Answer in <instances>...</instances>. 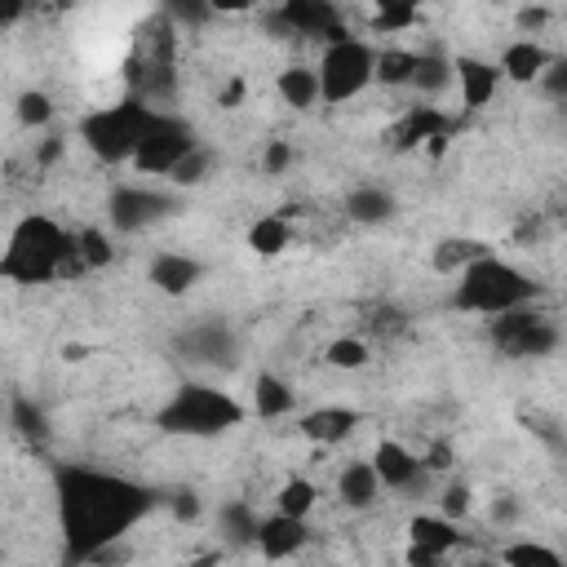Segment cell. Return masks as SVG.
<instances>
[{
	"mask_svg": "<svg viewBox=\"0 0 567 567\" xmlns=\"http://www.w3.org/2000/svg\"><path fill=\"white\" fill-rule=\"evenodd\" d=\"M288 164H292V142H284V137L266 142V151H261V168H266L270 177H279V173H288Z\"/></svg>",
	"mask_w": 567,
	"mask_h": 567,
	"instance_id": "42",
	"label": "cell"
},
{
	"mask_svg": "<svg viewBox=\"0 0 567 567\" xmlns=\"http://www.w3.org/2000/svg\"><path fill=\"white\" fill-rule=\"evenodd\" d=\"M496 563L501 567H567L563 554L545 540H509V545H501Z\"/></svg>",
	"mask_w": 567,
	"mask_h": 567,
	"instance_id": "28",
	"label": "cell"
},
{
	"mask_svg": "<svg viewBox=\"0 0 567 567\" xmlns=\"http://www.w3.org/2000/svg\"><path fill=\"white\" fill-rule=\"evenodd\" d=\"M372 62H377V49L359 35H337L323 44L319 53V66H315V80H319V102L328 106H341L350 97H359L368 84H372Z\"/></svg>",
	"mask_w": 567,
	"mask_h": 567,
	"instance_id": "6",
	"label": "cell"
},
{
	"mask_svg": "<svg viewBox=\"0 0 567 567\" xmlns=\"http://www.w3.org/2000/svg\"><path fill=\"white\" fill-rule=\"evenodd\" d=\"M416 22H421V9L408 4V0H385V4L372 9V31L377 35H394V31H408Z\"/></svg>",
	"mask_w": 567,
	"mask_h": 567,
	"instance_id": "33",
	"label": "cell"
},
{
	"mask_svg": "<svg viewBox=\"0 0 567 567\" xmlns=\"http://www.w3.org/2000/svg\"><path fill=\"white\" fill-rule=\"evenodd\" d=\"M168 505H173V514H177L182 523H195V518H199V509H204V505H199V496H195L190 487H177Z\"/></svg>",
	"mask_w": 567,
	"mask_h": 567,
	"instance_id": "43",
	"label": "cell"
},
{
	"mask_svg": "<svg viewBox=\"0 0 567 567\" xmlns=\"http://www.w3.org/2000/svg\"><path fill=\"white\" fill-rule=\"evenodd\" d=\"M346 213H350V221H359V226H385V221L399 213V199H394L385 186H354V190L346 195Z\"/></svg>",
	"mask_w": 567,
	"mask_h": 567,
	"instance_id": "22",
	"label": "cell"
},
{
	"mask_svg": "<svg viewBox=\"0 0 567 567\" xmlns=\"http://www.w3.org/2000/svg\"><path fill=\"white\" fill-rule=\"evenodd\" d=\"M368 332H377V337H394V332H403L408 328V315L394 306V301H381V306H372L368 310Z\"/></svg>",
	"mask_w": 567,
	"mask_h": 567,
	"instance_id": "38",
	"label": "cell"
},
{
	"mask_svg": "<svg viewBox=\"0 0 567 567\" xmlns=\"http://www.w3.org/2000/svg\"><path fill=\"white\" fill-rule=\"evenodd\" d=\"M452 461H456V456H452V443H447V439H430L425 452H421V470H425V474H447Z\"/></svg>",
	"mask_w": 567,
	"mask_h": 567,
	"instance_id": "40",
	"label": "cell"
},
{
	"mask_svg": "<svg viewBox=\"0 0 567 567\" xmlns=\"http://www.w3.org/2000/svg\"><path fill=\"white\" fill-rule=\"evenodd\" d=\"M244 421H248V408L208 381H182L155 412V425L177 439H217Z\"/></svg>",
	"mask_w": 567,
	"mask_h": 567,
	"instance_id": "4",
	"label": "cell"
},
{
	"mask_svg": "<svg viewBox=\"0 0 567 567\" xmlns=\"http://www.w3.org/2000/svg\"><path fill=\"white\" fill-rule=\"evenodd\" d=\"M128 80H133V97H142L146 106H155L173 93V22H168V13H155L151 27L137 31L133 58H128Z\"/></svg>",
	"mask_w": 567,
	"mask_h": 567,
	"instance_id": "7",
	"label": "cell"
},
{
	"mask_svg": "<svg viewBox=\"0 0 567 567\" xmlns=\"http://www.w3.org/2000/svg\"><path fill=\"white\" fill-rule=\"evenodd\" d=\"M177 346L186 350L190 363H208V368H235V359H239V337H235V328L221 315L190 323L177 337Z\"/></svg>",
	"mask_w": 567,
	"mask_h": 567,
	"instance_id": "11",
	"label": "cell"
},
{
	"mask_svg": "<svg viewBox=\"0 0 567 567\" xmlns=\"http://www.w3.org/2000/svg\"><path fill=\"white\" fill-rule=\"evenodd\" d=\"M518 514H523V509H518V496H509V492L492 496V523H496V527H509Z\"/></svg>",
	"mask_w": 567,
	"mask_h": 567,
	"instance_id": "44",
	"label": "cell"
},
{
	"mask_svg": "<svg viewBox=\"0 0 567 567\" xmlns=\"http://www.w3.org/2000/svg\"><path fill=\"white\" fill-rule=\"evenodd\" d=\"M487 341L505 359H545L563 346V328H558L554 315H545L536 306H523V310L496 315L487 323Z\"/></svg>",
	"mask_w": 567,
	"mask_h": 567,
	"instance_id": "8",
	"label": "cell"
},
{
	"mask_svg": "<svg viewBox=\"0 0 567 567\" xmlns=\"http://www.w3.org/2000/svg\"><path fill=\"white\" fill-rule=\"evenodd\" d=\"M155 106H146L142 97H120L111 106H97L80 120V142L102 159V164H133V151L151 124Z\"/></svg>",
	"mask_w": 567,
	"mask_h": 567,
	"instance_id": "5",
	"label": "cell"
},
{
	"mask_svg": "<svg viewBox=\"0 0 567 567\" xmlns=\"http://www.w3.org/2000/svg\"><path fill=\"white\" fill-rule=\"evenodd\" d=\"M13 115L22 128H44L53 120V97L44 89H22L18 102H13Z\"/></svg>",
	"mask_w": 567,
	"mask_h": 567,
	"instance_id": "35",
	"label": "cell"
},
{
	"mask_svg": "<svg viewBox=\"0 0 567 567\" xmlns=\"http://www.w3.org/2000/svg\"><path fill=\"white\" fill-rule=\"evenodd\" d=\"M408 567H443V558H434V554H425V549L408 545Z\"/></svg>",
	"mask_w": 567,
	"mask_h": 567,
	"instance_id": "46",
	"label": "cell"
},
{
	"mask_svg": "<svg viewBox=\"0 0 567 567\" xmlns=\"http://www.w3.org/2000/svg\"><path fill=\"white\" fill-rule=\"evenodd\" d=\"M461 540H465L461 527H456L452 518H443V514H416V518L408 523V545H416V549H425V554H434V558H447Z\"/></svg>",
	"mask_w": 567,
	"mask_h": 567,
	"instance_id": "21",
	"label": "cell"
},
{
	"mask_svg": "<svg viewBox=\"0 0 567 567\" xmlns=\"http://www.w3.org/2000/svg\"><path fill=\"white\" fill-rule=\"evenodd\" d=\"M452 84V62L443 53H416V71H412V89L421 97H434Z\"/></svg>",
	"mask_w": 567,
	"mask_h": 567,
	"instance_id": "31",
	"label": "cell"
},
{
	"mask_svg": "<svg viewBox=\"0 0 567 567\" xmlns=\"http://www.w3.org/2000/svg\"><path fill=\"white\" fill-rule=\"evenodd\" d=\"M257 523L261 518L252 514L248 501H221L217 505V532H221V545H230V549H248L257 536Z\"/></svg>",
	"mask_w": 567,
	"mask_h": 567,
	"instance_id": "25",
	"label": "cell"
},
{
	"mask_svg": "<svg viewBox=\"0 0 567 567\" xmlns=\"http://www.w3.org/2000/svg\"><path fill=\"white\" fill-rule=\"evenodd\" d=\"M483 252H492L483 239H465V235H452V239H439L434 248H430V266L439 270V275H461L470 261H478Z\"/></svg>",
	"mask_w": 567,
	"mask_h": 567,
	"instance_id": "26",
	"label": "cell"
},
{
	"mask_svg": "<svg viewBox=\"0 0 567 567\" xmlns=\"http://www.w3.org/2000/svg\"><path fill=\"white\" fill-rule=\"evenodd\" d=\"M337 496H341V505H350V509H372L377 496H381V483H377L372 465H368V461H350V465L337 474Z\"/></svg>",
	"mask_w": 567,
	"mask_h": 567,
	"instance_id": "24",
	"label": "cell"
},
{
	"mask_svg": "<svg viewBox=\"0 0 567 567\" xmlns=\"http://www.w3.org/2000/svg\"><path fill=\"white\" fill-rule=\"evenodd\" d=\"M545 18H549V9H545V4H536V9H518V27H523V31H532V35L545 27ZM532 35H527V40H532Z\"/></svg>",
	"mask_w": 567,
	"mask_h": 567,
	"instance_id": "45",
	"label": "cell"
},
{
	"mask_svg": "<svg viewBox=\"0 0 567 567\" xmlns=\"http://www.w3.org/2000/svg\"><path fill=\"white\" fill-rule=\"evenodd\" d=\"M412 71H416V53L412 49H381L377 62H372V80H381L390 89L412 84Z\"/></svg>",
	"mask_w": 567,
	"mask_h": 567,
	"instance_id": "30",
	"label": "cell"
},
{
	"mask_svg": "<svg viewBox=\"0 0 567 567\" xmlns=\"http://www.w3.org/2000/svg\"><path fill=\"white\" fill-rule=\"evenodd\" d=\"M177 213V195H164L155 186H142V182H120L111 186L106 195V221L111 230L120 235H137V230H151L155 221L173 217Z\"/></svg>",
	"mask_w": 567,
	"mask_h": 567,
	"instance_id": "10",
	"label": "cell"
},
{
	"mask_svg": "<svg viewBox=\"0 0 567 567\" xmlns=\"http://www.w3.org/2000/svg\"><path fill=\"white\" fill-rule=\"evenodd\" d=\"M372 474H377V483L381 487H390V492H412L421 478H430L425 470H421V456L412 452V447H403L399 439H381L377 447H372Z\"/></svg>",
	"mask_w": 567,
	"mask_h": 567,
	"instance_id": "13",
	"label": "cell"
},
{
	"mask_svg": "<svg viewBox=\"0 0 567 567\" xmlns=\"http://www.w3.org/2000/svg\"><path fill=\"white\" fill-rule=\"evenodd\" d=\"M53 505L62 532V567H89L102 549L124 545V536L159 505V492L115 470L58 461Z\"/></svg>",
	"mask_w": 567,
	"mask_h": 567,
	"instance_id": "1",
	"label": "cell"
},
{
	"mask_svg": "<svg viewBox=\"0 0 567 567\" xmlns=\"http://www.w3.org/2000/svg\"><path fill=\"white\" fill-rule=\"evenodd\" d=\"M89 275L80 252H75V230L58 226L44 213H27L13 221L4 248H0V279L18 288H40L58 279H80Z\"/></svg>",
	"mask_w": 567,
	"mask_h": 567,
	"instance_id": "2",
	"label": "cell"
},
{
	"mask_svg": "<svg viewBox=\"0 0 567 567\" xmlns=\"http://www.w3.org/2000/svg\"><path fill=\"white\" fill-rule=\"evenodd\" d=\"M9 421H13V430H18L22 439H44V434H49V416H44V408H35L31 399H13Z\"/></svg>",
	"mask_w": 567,
	"mask_h": 567,
	"instance_id": "37",
	"label": "cell"
},
{
	"mask_svg": "<svg viewBox=\"0 0 567 567\" xmlns=\"http://www.w3.org/2000/svg\"><path fill=\"white\" fill-rule=\"evenodd\" d=\"M452 80L461 84V102H465V111H483V106L496 97V89H501V71H496V62L474 58V53L452 58Z\"/></svg>",
	"mask_w": 567,
	"mask_h": 567,
	"instance_id": "17",
	"label": "cell"
},
{
	"mask_svg": "<svg viewBox=\"0 0 567 567\" xmlns=\"http://www.w3.org/2000/svg\"><path fill=\"white\" fill-rule=\"evenodd\" d=\"M22 18V4H0V27H13Z\"/></svg>",
	"mask_w": 567,
	"mask_h": 567,
	"instance_id": "48",
	"label": "cell"
},
{
	"mask_svg": "<svg viewBox=\"0 0 567 567\" xmlns=\"http://www.w3.org/2000/svg\"><path fill=\"white\" fill-rule=\"evenodd\" d=\"M270 22H275L279 31H288V35H323V40L346 35L341 9H337L332 0H284V4L270 13Z\"/></svg>",
	"mask_w": 567,
	"mask_h": 567,
	"instance_id": "12",
	"label": "cell"
},
{
	"mask_svg": "<svg viewBox=\"0 0 567 567\" xmlns=\"http://www.w3.org/2000/svg\"><path fill=\"white\" fill-rule=\"evenodd\" d=\"M323 359H328V368H337V372H359V368L372 363V346H368L363 337H332L328 350H323Z\"/></svg>",
	"mask_w": 567,
	"mask_h": 567,
	"instance_id": "32",
	"label": "cell"
},
{
	"mask_svg": "<svg viewBox=\"0 0 567 567\" xmlns=\"http://www.w3.org/2000/svg\"><path fill=\"white\" fill-rule=\"evenodd\" d=\"M439 505H443V518H465L470 514V505H474V492H470V483H461V478H452L447 487H443V496H439Z\"/></svg>",
	"mask_w": 567,
	"mask_h": 567,
	"instance_id": "39",
	"label": "cell"
},
{
	"mask_svg": "<svg viewBox=\"0 0 567 567\" xmlns=\"http://www.w3.org/2000/svg\"><path fill=\"white\" fill-rule=\"evenodd\" d=\"M213 168H217V151H208V146L199 142V146H195V151H190V155L168 173V182H173V186H199Z\"/></svg>",
	"mask_w": 567,
	"mask_h": 567,
	"instance_id": "36",
	"label": "cell"
},
{
	"mask_svg": "<svg viewBox=\"0 0 567 567\" xmlns=\"http://www.w3.org/2000/svg\"><path fill=\"white\" fill-rule=\"evenodd\" d=\"M549 49L540 44V40H509L505 49H501V62H496V71H501V80H514V84H536L540 80V71L549 66Z\"/></svg>",
	"mask_w": 567,
	"mask_h": 567,
	"instance_id": "19",
	"label": "cell"
},
{
	"mask_svg": "<svg viewBox=\"0 0 567 567\" xmlns=\"http://www.w3.org/2000/svg\"><path fill=\"white\" fill-rule=\"evenodd\" d=\"M252 412L261 416V421H284V416H292L297 412V390L279 377V372H257L252 377Z\"/></svg>",
	"mask_w": 567,
	"mask_h": 567,
	"instance_id": "20",
	"label": "cell"
},
{
	"mask_svg": "<svg viewBox=\"0 0 567 567\" xmlns=\"http://www.w3.org/2000/svg\"><path fill=\"white\" fill-rule=\"evenodd\" d=\"M359 425H363V412H359V408H346V403L310 408V412L297 421V430H301L310 443H319V447H337V443H346Z\"/></svg>",
	"mask_w": 567,
	"mask_h": 567,
	"instance_id": "16",
	"label": "cell"
},
{
	"mask_svg": "<svg viewBox=\"0 0 567 567\" xmlns=\"http://www.w3.org/2000/svg\"><path fill=\"white\" fill-rule=\"evenodd\" d=\"M456 124L439 111V106H425V102H416V106H408L390 128H385V142L394 146V151H412V146H425V142H434V137H447Z\"/></svg>",
	"mask_w": 567,
	"mask_h": 567,
	"instance_id": "15",
	"label": "cell"
},
{
	"mask_svg": "<svg viewBox=\"0 0 567 567\" xmlns=\"http://www.w3.org/2000/svg\"><path fill=\"white\" fill-rule=\"evenodd\" d=\"M75 252H80L84 270H102V266H111V261H115V248H111L106 230H97V226L75 230Z\"/></svg>",
	"mask_w": 567,
	"mask_h": 567,
	"instance_id": "34",
	"label": "cell"
},
{
	"mask_svg": "<svg viewBox=\"0 0 567 567\" xmlns=\"http://www.w3.org/2000/svg\"><path fill=\"white\" fill-rule=\"evenodd\" d=\"M536 84H545V93H549L554 102H563V97H567V58H549V66L540 71Z\"/></svg>",
	"mask_w": 567,
	"mask_h": 567,
	"instance_id": "41",
	"label": "cell"
},
{
	"mask_svg": "<svg viewBox=\"0 0 567 567\" xmlns=\"http://www.w3.org/2000/svg\"><path fill=\"white\" fill-rule=\"evenodd\" d=\"M465 567H501L496 558H474V563H465Z\"/></svg>",
	"mask_w": 567,
	"mask_h": 567,
	"instance_id": "49",
	"label": "cell"
},
{
	"mask_svg": "<svg viewBox=\"0 0 567 567\" xmlns=\"http://www.w3.org/2000/svg\"><path fill=\"white\" fill-rule=\"evenodd\" d=\"M279 97L292 106V111H310L315 102H319V80H315V66H301V62H292V66H284L279 71Z\"/></svg>",
	"mask_w": 567,
	"mask_h": 567,
	"instance_id": "27",
	"label": "cell"
},
{
	"mask_svg": "<svg viewBox=\"0 0 567 567\" xmlns=\"http://www.w3.org/2000/svg\"><path fill=\"white\" fill-rule=\"evenodd\" d=\"M146 279L155 284V292L164 297H186L199 279H204V261L186 257V252H155L146 266Z\"/></svg>",
	"mask_w": 567,
	"mask_h": 567,
	"instance_id": "18",
	"label": "cell"
},
{
	"mask_svg": "<svg viewBox=\"0 0 567 567\" xmlns=\"http://www.w3.org/2000/svg\"><path fill=\"white\" fill-rule=\"evenodd\" d=\"M306 545H310V523L306 518H288V514H266L257 523V536H252V549L266 563H284V558L301 554Z\"/></svg>",
	"mask_w": 567,
	"mask_h": 567,
	"instance_id": "14",
	"label": "cell"
},
{
	"mask_svg": "<svg viewBox=\"0 0 567 567\" xmlns=\"http://www.w3.org/2000/svg\"><path fill=\"white\" fill-rule=\"evenodd\" d=\"M239 97H244V75H235V80L221 89V106H235Z\"/></svg>",
	"mask_w": 567,
	"mask_h": 567,
	"instance_id": "47",
	"label": "cell"
},
{
	"mask_svg": "<svg viewBox=\"0 0 567 567\" xmlns=\"http://www.w3.org/2000/svg\"><path fill=\"white\" fill-rule=\"evenodd\" d=\"M248 248L257 252V257H279L284 248H292V221H288V213L279 208V213H261L252 226H248Z\"/></svg>",
	"mask_w": 567,
	"mask_h": 567,
	"instance_id": "23",
	"label": "cell"
},
{
	"mask_svg": "<svg viewBox=\"0 0 567 567\" xmlns=\"http://www.w3.org/2000/svg\"><path fill=\"white\" fill-rule=\"evenodd\" d=\"M545 297V284L527 270H518L514 261L496 257V252H483L478 261H470L461 275H456V288H452V306L456 310H470V315H509V310H523V306H536Z\"/></svg>",
	"mask_w": 567,
	"mask_h": 567,
	"instance_id": "3",
	"label": "cell"
},
{
	"mask_svg": "<svg viewBox=\"0 0 567 567\" xmlns=\"http://www.w3.org/2000/svg\"><path fill=\"white\" fill-rule=\"evenodd\" d=\"M195 146H199V137L182 115L155 111L146 133H142V142H137V151H133V168L146 173V177H168Z\"/></svg>",
	"mask_w": 567,
	"mask_h": 567,
	"instance_id": "9",
	"label": "cell"
},
{
	"mask_svg": "<svg viewBox=\"0 0 567 567\" xmlns=\"http://www.w3.org/2000/svg\"><path fill=\"white\" fill-rule=\"evenodd\" d=\"M315 505H319V487H315L310 478H301V474L284 478V487H279V496H275V514L310 518V509H315Z\"/></svg>",
	"mask_w": 567,
	"mask_h": 567,
	"instance_id": "29",
	"label": "cell"
}]
</instances>
